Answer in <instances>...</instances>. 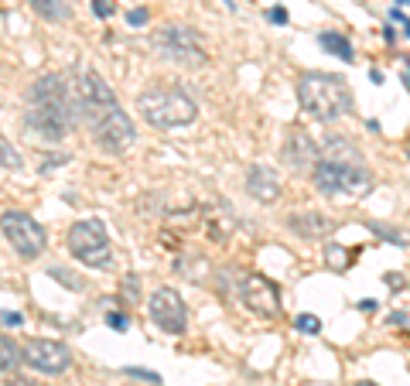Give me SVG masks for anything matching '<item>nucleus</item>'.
<instances>
[{
	"instance_id": "f257e3e1",
	"label": "nucleus",
	"mask_w": 410,
	"mask_h": 386,
	"mask_svg": "<svg viewBox=\"0 0 410 386\" xmlns=\"http://www.w3.org/2000/svg\"><path fill=\"white\" fill-rule=\"evenodd\" d=\"M79 113V99L76 89L65 83V76L48 72L41 79H34L31 93H28V127L34 133H41L45 140H62Z\"/></svg>"
},
{
	"instance_id": "f03ea898",
	"label": "nucleus",
	"mask_w": 410,
	"mask_h": 386,
	"mask_svg": "<svg viewBox=\"0 0 410 386\" xmlns=\"http://www.w3.org/2000/svg\"><path fill=\"white\" fill-rule=\"evenodd\" d=\"M298 99H301V109L308 116L321 120V123L352 109L349 86L338 76H332V72H305L298 79Z\"/></svg>"
},
{
	"instance_id": "7ed1b4c3",
	"label": "nucleus",
	"mask_w": 410,
	"mask_h": 386,
	"mask_svg": "<svg viewBox=\"0 0 410 386\" xmlns=\"http://www.w3.org/2000/svg\"><path fill=\"white\" fill-rule=\"evenodd\" d=\"M314 189L328 198H363L373 189L369 168L359 164V158H321L314 161Z\"/></svg>"
},
{
	"instance_id": "20e7f679",
	"label": "nucleus",
	"mask_w": 410,
	"mask_h": 386,
	"mask_svg": "<svg viewBox=\"0 0 410 386\" xmlns=\"http://www.w3.org/2000/svg\"><path fill=\"white\" fill-rule=\"evenodd\" d=\"M137 113L151 123V127H161V130H171V127H188L195 116H199V103L182 93V89H171V86H151L137 96Z\"/></svg>"
},
{
	"instance_id": "39448f33",
	"label": "nucleus",
	"mask_w": 410,
	"mask_h": 386,
	"mask_svg": "<svg viewBox=\"0 0 410 386\" xmlns=\"http://www.w3.org/2000/svg\"><path fill=\"white\" fill-rule=\"evenodd\" d=\"M69 253L86 264V267H106L109 264V233L100 219H79L72 222L69 236H65Z\"/></svg>"
},
{
	"instance_id": "423d86ee",
	"label": "nucleus",
	"mask_w": 410,
	"mask_h": 386,
	"mask_svg": "<svg viewBox=\"0 0 410 386\" xmlns=\"http://www.w3.org/2000/svg\"><path fill=\"white\" fill-rule=\"evenodd\" d=\"M154 45H158V52H161L168 62H175V65H188V69H195V65H202L205 62V45H202V38H199L195 28L168 24V28L158 31Z\"/></svg>"
},
{
	"instance_id": "0eeeda50",
	"label": "nucleus",
	"mask_w": 410,
	"mask_h": 386,
	"mask_svg": "<svg viewBox=\"0 0 410 386\" xmlns=\"http://www.w3.org/2000/svg\"><path fill=\"white\" fill-rule=\"evenodd\" d=\"M0 233L17 250V257H24V260H34L45 250V229H41V222H34V215H28L21 208H7L0 215Z\"/></svg>"
},
{
	"instance_id": "6e6552de",
	"label": "nucleus",
	"mask_w": 410,
	"mask_h": 386,
	"mask_svg": "<svg viewBox=\"0 0 410 386\" xmlns=\"http://www.w3.org/2000/svg\"><path fill=\"white\" fill-rule=\"evenodd\" d=\"M89 127H93V140L100 144L106 154H123V151L137 140V127H133V120L120 109V103L109 106V109H102V113H96V116L89 120Z\"/></svg>"
},
{
	"instance_id": "1a4fd4ad",
	"label": "nucleus",
	"mask_w": 410,
	"mask_h": 386,
	"mask_svg": "<svg viewBox=\"0 0 410 386\" xmlns=\"http://www.w3.org/2000/svg\"><path fill=\"white\" fill-rule=\"evenodd\" d=\"M21 363H28L34 373L62 376L72 366V352L62 342H55V339H31V342L21 345Z\"/></svg>"
},
{
	"instance_id": "9d476101",
	"label": "nucleus",
	"mask_w": 410,
	"mask_h": 386,
	"mask_svg": "<svg viewBox=\"0 0 410 386\" xmlns=\"http://www.w3.org/2000/svg\"><path fill=\"white\" fill-rule=\"evenodd\" d=\"M147 314L151 321L164 332V335H182L188 325V308L182 301V294L175 288H158L147 301Z\"/></svg>"
},
{
	"instance_id": "9b49d317",
	"label": "nucleus",
	"mask_w": 410,
	"mask_h": 386,
	"mask_svg": "<svg viewBox=\"0 0 410 386\" xmlns=\"http://www.w3.org/2000/svg\"><path fill=\"white\" fill-rule=\"evenodd\" d=\"M239 297H243V304H246L253 314H260V318H277V314H281V294L274 288V281H267V277H260V274L243 277Z\"/></svg>"
},
{
	"instance_id": "f8f14e48",
	"label": "nucleus",
	"mask_w": 410,
	"mask_h": 386,
	"mask_svg": "<svg viewBox=\"0 0 410 386\" xmlns=\"http://www.w3.org/2000/svg\"><path fill=\"white\" fill-rule=\"evenodd\" d=\"M284 222H288V229L298 233L301 239H321V236H328V233L335 229V222H332L328 215H321V212H291Z\"/></svg>"
},
{
	"instance_id": "ddd939ff",
	"label": "nucleus",
	"mask_w": 410,
	"mask_h": 386,
	"mask_svg": "<svg viewBox=\"0 0 410 386\" xmlns=\"http://www.w3.org/2000/svg\"><path fill=\"white\" fill-rule=\"evenodd\" d=\"M284 161L291 164V168H298V171H305L314 164V158H318V147H314V140L308 137L305 130H291V137H288V144H284Z\"/></svg>"
},
{
	"instance_id": "4468645a",
	"label": "nucleus",
	"mask_w": 410,
	"mask_h": 386,
	"mask_svg": "<svg viewBox=\"0 0 410 386\" xmlns=\"http://www.w3.org/2000/svg\"><path fill=\"white\" fill-rule=\"evenodd\" d=\"M246 189H250V195H253L257 202H263V205H270V202L281 198V182H277V175H274L267 164L250 168V175H246Z\"/></svg>"
},
{
	"instance_id": "2eb2a0df",
	"label": "nucleus",
	"mask_w": 410,
	"mask_h": 386,
	"mask_svg": "<svg viewBox=\"0 0 410 386\" xmlns=\"http://www.w3.org/2000/svg\"><path fill=\"white\" fill-rule=\"evenodd\" d=\"M318 45H321L325 52H332L335 58H342V62H352V58H356L352 41H349L345 34H338V31H321V34H318Z\"/></svg>"
},
{
	"instance_id": "dca6fc26",
	"label": "nucleus",
	"mask_w": 410,
	"mask_h": 386,
	"mask_svg": "<svg viewBox=\"0 0 410 386\" xmlns=\"http://www.w3.org/2000/svg\"><path fill=\"white\" fill-rule=\"evenodd\" d=\"M34 7V14H41L45 21H69L72 17V3L69 0H28Z\"/></svg>"
},
{
	"instance_id": "f3484780",
	"label": "nucleus",
	"mask_w": 410,
	"mask_h": 386,
	"mask_svg": "<svg viewBox=\"0 0 410 386\" xmlns=\"http://www.w3.org/2000/svg\"><path fill=\"white\" fill-rule=\"evenodd\" d=\"M17 363H21V345H17L10 335H3V332H0V373L17 369Z\"/></svg>"
},
{
	"instance_id": "a211bd4d",
	"label": "nucleus",
	"mask_w": 410,
	"mask_h": 386,
	"mask_svg": "<svg viewBox=\"0 0 410 386\" xmlns=\"http://www.w3.org/2000/svg\"><path fill=\"white\" fill-rule=\"evenodd\" d=\"M0 168H7V171H21L24 168V158L14 151V144L7 137H0Z\"/></svg>"
},
{
	"instance_id": "6ab92c4d",
	"label": "nucleus",
	"mask_w": 410,
	"mask_h": 386,
	"mask_svg": "<svg viewBox=\"0 0 410 386\" xmlns=\"http://www.w3.org/2000/svg\"><path fill=\"white\" fill-rule=\"evenodd\" d=\"M376 236H383V239H390V243H397V246H407L410 243V233H400V229H390V226H383V222H366Z\"/></svg>"
},
{
	"instance_id": "aec40b11",
	"label": "nucleus",
	"mask_w": 410,
	"mask_h": 386,
	"mask_svg": "<svg viewBox=\"0 0 410 386\" xmlns=\"http://www.w3.org/2000/svg\"><path fill=\"white\" fill-rule=\"evenodd\" d=\"M325 260H328L332 270H345V267H349V253H345L342 246H335V243L325 246Z\"/></svg>"
},
{
	"instance_id": "412c9836",
	"label": "nucleus",
	"mask_w": 410,
	"mask_h": 386,
	"mask_svg": "<svg viewBox=\"0 0 410 386\" xmlns=\"http://www.w3.org/2000/svg\"><path fill=\"white\" fill-rule=\"evenodd\" d=\"M294 328L305 332V335H318V332H321V318H314V314H298V318H294Z\"/></svg>"
},
{
	"instance_id": "4be33fe9",
	"label": "nucleus",
	"mask_w": 410,
	"mask_h": 386,
	"mask_svg": "<svg viewBox=\"0 0 410 386\" xmlns=\"http://www.w3.org/2000/svg\"><path fill=\"white\" fill-rule=\"evenodd\" d=\"M106 325H109V328H116V332H127L130 318H127L123 311H109V314H106Z\"/></svg>"
},
{
	"instance_id": "5701e85b",
	"label": "nucleus",
	"mask_w": 410,
	"mask_h": 386,
	"mask_svg": "<svg viewBox=\"0 0 410 386\" xmlns=\"http://www.w3.org/2000/svg\"><path fill=\"white\" fill-rule=\"evenodd\" d=\"M127 21H130L133 28H144V24H147V7H133V10L127 14Z\"/></svg>"
},
{
	"instance_id": "b1692460",
	"label": "nucleus",
	"mask_w": 410,
	"mask_h": 386,
	"mask_svg": "<svg viewBox=\"0 0 410 386\" xmlns=\"http://www.w3.org/2000/svg\"><path fill=\"white\" fill-rule=\"evenodd\" d=\"M127 376H137V380H147V383H161V376L151 373V369H127Z\"/></svg>"
},
{
	"instance_id": "393cba45",
	"label": "nucleus",
	"mask_w": 410,
	"mask_h": 386,
	"mask_svg": "<svg viewBox=\"0 0 410 386\" xmlns=\"http://www.w3.org/2000/svg\"><path fill=\"white\" fill-rule=\"evenodd\" d=\"M267 21H270V24H288V10H284V7H274V10L267 14Z\"/></svg>"
},
{
	"instance_id": "a878e982",
	"label": "nucleus",
	"mask_w": 410,
	"mask_h": 386,
	"mask_svg": "<svg viewBox=\"0 0 410 386\" xmlns=\"http://www.w3.org/2000/svg\"><path fill=\"white\" fill-rule=\"evenodd\" d=\"M93 10H96L100 17H109V14H113V3H109V0H93Z\"/></svg>"
},
{
	"instance_id": "bb28decb",
	"label": "nucleus",
	"mask_w": 410,
	"mask_h": 386,
	"mask_svg": "<svg viewBox=\"0 0 410 386\" xmlns=\"http://www.w3.org/2000/svg\"><path fill=\"white\" fill-rule=\"evenodd\" d=\"M24 318L17 314V311H3V325H21Z\"/></svg>"
},
{
	"instance_id": "cd10ccee",
	"label": "nucleus",
	"mask_w": 410,
	"mask_h": 386,
	"mask_svg": "<svg viewBox=\"0 0 410 386\" xmlns=\"http://www.w3.org/2000/svg\"><path fill=\"white\" fill-rule=\"evenodd\" d=\"M387 284H390V288H404V277H400V274H387Z\"/></svg>"
},
{
	"instance_id": "c85d7f7f",
	"label": "nucleus",
	"mask_w": 410,
	"mask_h": 386,
	"mask_svg": "<svg viewBox=\"0 0 410 386\" xmlns=\"http://www.w3.org/2000/svg\"><path fill=\"white\" fill-rule=\"evenodd\" d=\"M359 311H369V314H373V311H376V301H373V297H366V301H359Z\"/></svg>"
},
{
	"instance_id": "c756f323",
	"label": "nucleus",
	"mask_w": 410,
	"mask_h": 386,
	"mask_svg": "<svg viewBox=\"0 0 410 386\" xmlns=\"http://www.w3.org/2000/svg\"><path fill=\"white\" fill-rule=\"evenodd\" d=\"M7 386H41V383H34V380H24V376H14Z\"/></svg>"
},
{
	"instance_id": "7c9ffc66",
	"label": "nucleus",
	"mask_w": 410,
	"mask_h": 386,
	"mask_svg": "<svg viewBox=\"0 0 410 386\" xmlns=\"http://www.w3.org/2000/svg\"><path fill=\"white\" fill-rule=\"evenodd\" d=\"M390 321H393V325H407V314H404V311H393Z\"/></svg>"
},
{
	"instance_id": "2f4dec72",
	"label": "nucleus",
	"mask_w": 410,
	"mask_h": 386,
	"mask_svg": "<svg viewBox=\"0 0 410 386\" xmlns=\"http://www.w3.org/2000/svg\"><path fill=\"white\" fill-rule=\"evenodd\" d=\"M404 79H407V89H410V65H407V76H404Z\"/></svg>"
},
{
	"instance_id": "473e14b6",
	"label": "nucleus",
	"mask_w": 410,
	"mask_h": 386,
	"mask_svg": "<svg viewBox=\"0 0 410 386\" xmlns=\"http://www.w3.org/2000/svg\"><path fill=\"white\" fill-rule=\"evenodd\" d=\"M397 3H404V7H410V0H397Z\"/></svg>"
},
{
	"instance_id": "72a5a7b5",
	"label": "nucleus",
	"mask_w": 410,
	"mask_h": 386,
	"mask_svg": "<svg viewBox=\"0 0 410 386\" xmlns=\"http://www.w3.org/2000/svg\"><path fill=\"white\" fill-rule=\"evenodd\" d=\"M356 386H376V383H356Z\"/></svg>"
},
{
	"instance_id": "f704fd0d",
	"label": "nucleus",
	"mask_w": 410,
	"mask_h": 386,
	"mask_svg": "<svg viewBox=\"0 0 410 386\" xmlns=\"http://www.w3.org/2000/svg\"><path fill=\"white\" fill-rule=\"evenodd\" d=\"M407 38H410V21H407Z\"/></svg>"
}]
</instances>
